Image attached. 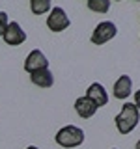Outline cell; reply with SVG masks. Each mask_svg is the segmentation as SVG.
Wrapping results in <instances>:
<instances>
[{
	"instance_id": "1",
	"label": "cell",
	"mask_w": 140,
	"mask_h": 149,
	"mask_svg": "<svg viewBox=\"0 0 140 149\" xmlns=\"http://www.w3.org/2000/svg\"><path fill=\"white\" fill-rule=\"evenodd\" d=\"M138 119H140L138 108L131 102H125L121 106V112L116 116V127H118L120 134H129L138 125Z\"/></svg>"
},
{
	"instance_id": "2",
	"label": "cell",
	"mask_w": 140,
	"mask_h": 149,
	"mask_svg": "<svg viewBox=\"0 0 140 149\" xmlns=\"http://www.w3.org/2000/svg\"><path fill=\"white\" fill-rule=\"evenodd\" d=\"M84 142V130L75 127V125H67V127L60 129L56 134V143L62 147H78Z\"/></svg>"
},
{
	"instance_id": "3",
	"label": "cell",
	"mask_w": 140,
	"mask_h": 149,
	"mask_svg": "<svg viewBox=\"0 0 140 149\" xmlns=\"http://www.w3.org/2000/svg\"><path fill=\"white\" fill-rule=\"evenodd\" d=\"M116 34H118V28H116L114 22L103 21V22H99V24L95 26V30H93V34H92V43H93V45H105L106 41H110Z\"/></svg>"
},
{
	"instance_id": "4",
	"label": "cell",
	"mask_w": 140,
	"mask_h": 149,
	"mask_svg": "<svg viewBox=\"0 0 140 149\" xmlns=\"http://www.w3.org/2000/svg\"><path fill=\"white\" fill-rule=\"evenodd\" d=\"M69 24H71V21H69V17L65 15L64 8H52L50 9V15L47 17V26H49V30L52 32H62L65 30Z\"/></svg>"
},
{
	"instance_id": "5",
	"label": "cell",
	"mask_w": 140,
	"mask_h": 149,
	"mask_svg": "<svg viewBox=\"0 0 140 149\" xmlns=\"http://www.w3.org/2000/svg\"><path fill=\"white\" fill-rule=\"evenodd\" d=\"M4 41H6V45L9 47H17V45H21V43H24L26 41V34H24V30L21 28V24L19 22H9L8 28H6V32H4Z\"/></svg>"
},
{
	"instance_id": "6",
	"label": "cell",
	"mask_w": 140,
	"mask_h": 149,
	"mask_svg": "<svg viewBox=\"0 0 140 149\" xmlns=\"http://www.w3.org/2000/svg\"><path fill=\"white\" fill-rule=\"evenodd\" d=\"M24 69L28 73H36V71H39V69H49V60H47V56L41 52L39 49H36L26 56Z\"/></svg>"
},
{
	"instance_id": "7",
	"label": "cell",
	"mask_w": 140,
	"mask_h": 149,
	"mask_svg": "<svg viewBox=\"0 0 140 149\" xmlns=\"http://www.w3.org/2000/svg\"><path fill=\"white\" fill-rule=\"evenodd\" d=\"M97 108H99V106H97L92 99H88L86 95H84V97H78V99L75 101V110H77V114L80 116L82 119L93 118V114L97 112Z\"/></svg>"
},
{
	"instance_id": "8",
	"label": "cell",
	"mask_w": 140,
	"mask_h": 149,
	"mask_svg": "<svg viewBox=\"0 0 140 149\" xmlns=\"http://www.w3.org/2000/svg\"><path fill=\"white\" fill-rule=\"evenodd\" d=\"M131 91H133V80H131V77L129 74H121L118 80L114 82V97L123 101L131 95Z\"/></svg>"
},
{
	"instance_id": "9",
	"label": "cell",
	"mask_w": 140,
	"mask_h": 149,
	"mask_svg": "<svg viewBox=\"0 0 140 149\" xmlns=\"http://www.w3.org/2000/svg\"><path fill=\"white\" fill-rule=\"evenodd\" d=\"M86 97H88V99H92L97 106H105L106 102H108V93H106V90L101 86L99 82H93L92 86L88 88Z\"/></svg>"
},
{
	"instance_id": "10",
	"label": "cell",
	"mask_w": 140,
	"mask_h": 149,
	"mask_svg": "<svg viewBox=\"0 0 140 149\" xmlns=\"http://www.w3.org/2000/svg\"><path fill=\"white\" fill-rule=\"evenodd\" d=\"M30 80L32 84H36L39 88H50L54 84V77L49 69H39L36 73H30Z\"/></svg>"
},
{
	"instance_id": "11",
	"label": "cell",
	"mask_w": 140,
	"mask_h": 149,
	"mask_svg": "<svg viewBox=\"0 0 140 149\" xmlns=\"http://www.w3.org/2000/svg\"><path fill=\"white\" fill-rule=\"evenodd\" d=\"M30 9L34 15H43L50 9V0H30Z\"/></svg>"
},
{
	"instance_id": "12",
	"label": "cell",
	"mask_w": 140,
	"mask_h": 149,
	"mask_svg": "<svg viewBox=\"0 0 140 149\" xmlns=\"http://www.w3.org/2000/svg\"><path fill=\"white\" fill-rule=\"evenodd\" d=\"M88 8L95 13H106L110 9V0H88Z\"/></svg>"
},
{
	"instance_id": "13",
	"label": "cell",
	"mask_w": 140,
	"mask_h": 149,
	"mask_svg": "<svg viewBox=\"0 0 140 149\" xmlns=\"http://www.w3.org/2000/svg\"><path fill=\"white\" fill-rule=\"evenodd\" d=\"M8 15L4 11H0V37L4 36V32H6V28H8Z\"/></svg>"
},
{
	"instance_id": "14",
	"label": "cell",
	"mask_w": 140,
	"mask_h": 149,
	"mask_svg": "<svg viewBox=\"0 0 140 149\" xmlns=\"http://www.w3.org/2000/svg\"><path fill=\"white\" fill-rule=\"evenodd\" d=\"M134 106L138 108V112H140V90L134 93Z\"/></svg>"
},
{
	"instance_id": "15",
	"label": "cell",
	"mask_w": 140,
	"mask_h": 149,
	"mask_svg": "<svg viewBox=\"0 0 140 149\" xmlns=\"http://www.w3.org/2000/svg\"><path fill=\"white\" fill-rule=\"evenodd\" d=\"M134 149H140V140L136 142V146H134Z\"/></svg>"
},
{
	"instance_id": "16",
	"label": "cell",
	"mask_w": 140,
	"mask_h": 149,
	"mask_svg": "<svg viewBox=\"0 0 140 149\" xmlns=\"http://www.w3.org/2000/svg\"><path fill=\"white\" fill-rule=\"evenodd\" d=\"M26 149H37V147L36 146H30V147H26Z\"/></svg>"
},
{
	"instance_id": "17",
	"label": "cell",
	"mask_w": 140,
	"mask_h": 149,
	"mask_svg": "<svg viewBox=\"0 0 140 149\" xmlns=\"http://www.w3.org/2000/svg\"><path fill=\"white\" fill-rule=\"evenodd\" d=\"M116 2H120V0H116Z\"/></svg>"
},
{
	"instance_id": "18",
	"label": "cell",
	"mask_w": 140,
	"mask_h": 149,
	"mask_svg": "<svg viewBox=\"0 0 140 149\" xmlns=\"http://www.w3.org/2000/svg\"><path fill=\"white\" fill-rule=\"evenodd\" d=\"M136 2H140V0H136Z\"/></svg>"
}]
</instances>
